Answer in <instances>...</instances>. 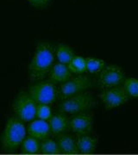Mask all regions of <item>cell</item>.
I'll list each match as a JSON object with an SVG mask.
<instances>
[{"instance_id": "cell-9", "label": "cell", "mask_w": 138, "mask_h": 155, "mask_svg": "<svg viewBox=\"0 0 138 155\" xmlns=\"http://www.w3.org/2000/svg\"><path fill=\"white\" fill-rule=\"evenodd\" d=\"M70 129L77 134H89L93 129V117L90 115L79 113L69 120Z\"/></svg>"}, {"instance_id": "cell-18", "label": "cell", "mask_w": 138, "mask_h": 155, "mask_svg": "<svg viewBox=\"0 0 138 155\" xmlns=\"http://www.w3.org/2000/svg\"><path fill=\"white\" fill-rule=\"evenodd\" d=\"M40 152L45 154H58L61 151L58 146V142L52 139H45L41 142Z\"/></svg>"}, {"instance_id": "cell-15", "label": "cell", "mask_w": 138, "mask_h": 155, "mask_svg": "<svg viewBox=\"0 0 138 155\" xmlns=\"http://www.w3.org/2000/svg\"><path fill=\"white\" fill-rule=\"evenodd\" d=\"M55 56L59 62L67 65L75 56L74 51L67 45L59 44L55 49Z\"/></svg>"}, {"instance_id": "cell-20", "label": "cell", "mask_w": 138, "mask_h": 155, "mask_svg": "<svg viewBox=\"0 0 138 155\" xmlns=\"http://www.w3.org/2000/svg\"><path fill=\"white\" fill-rule=\"evenodd\" d=\"M130 97H138V78H129L123 81V86Z\"/></svg>"}, {"instance_id": "cell-10", "label": "cell", "mask_w": 138, "mask_h": 155, "mask_svg": "<svg viewBox=\"0 0 138 155\" xmlns=\"http://www.w3.org/2000/svg\"><path fill=\"white\" fill-rule=\"evenodd\" d=\"M28 132L30 136L37 139L39 140H43L49 137L50 131L49 123L42 119H37L29 123L28 127Z\"/></svg>"}, {"instance_id": "cell-2", "label": "cell", "mask_w": 138, "mask_h": 155, "mask_svg": "<svg viewBox=\"0 0 138 155\" xmlns=\"http://www.w3.org/2000/svg\"><path fill=\"white\" fill-rule=\"evenodd\" d=\"M26 136V128L18 117H11L7 121L1 139V147L5 153H13L22 145Z\"/></svg>"}, {"instance_id": "cell-8", "label": "cell", "mask_w": 138, "mask_h": 155, "mask_svg": "<svg viewBox=\"0 0 138 155\" xmlns=\"http://www.w3.org/2000/svg\"><path fill=\"white\" fill-rule=\"evenodd\" d=\"M124 81V74L121 67L107 66L100 72L98 84L100 88L108 89L120 85Z\"/></svg>"}, {"instance_id": "cell-5", "label": "cell", "mask_w": 138, "mask_h": 155, "mask_svg": "<svg viewBox=\"0 0 138 155\" xmlns=\"http://www.w3.org/2000/svg\"><path fill=\"white\" fill-rule=\"evenodd\" d=\"M29 93L37 104H53L58 97V90L55 84L50 80H39L29 89Z\"/></svg>"}, {"instance_id": "cell-1", "label": "cell", "mask_w": 138, "mask_h": 155, "mask_svg": "<svg viewBox=\"0 0 138 155\" xmlns=\"http://www.w3.org/2000/svg\"><path fill=\"white\" fill-rule=\"evenodd\" d=\"M55 50L49 42H40L29 67L30 80L39 81L49 73L55 64Z\"/></svg>"}, {"instance_id": "cell-19", "label": "cell", "mask_w": 138, "mask_h": 155, "mask_svg": "<svg viewBox=\"0 0 138 155\" xmlns=\"http://www.w3.org/2000/svg\"><path fill=\"white\" fill-rule=\"evenodd\" d=\"M86 71L90 73L100 72L105 67V62L101 59L88 57L86 58Z\"/></svg>"}, {"instance_id": "cell-12", "label": "cell", "mask_w": 138, "mask_h": 155, "mask_svg": "<svg viewBox=\"0 0 138 155\" xmlns=\"http://www.w3.org/2000/svg\"><path fill=\"white\" fill-rule=\"evenodd\" d=\"M72 77L68 66L61 62L55 63L49 72V79L54 84H62Z\"/></svg>"}, {"instance_id": "cell-13", "label": "cell", "mask_w": 138, "mask_h": 155, "mask_svg": "<svg viewBox=\"0 0 138 155\" xmlns=\"http://www.w3.org/2000/svg\"><path fill=\"white\" fill-rule=\"evenodd\" d=\"M76 142L78 151L80 153H92L98 147V140L88 134H79Z\"/></svg>"}, {"instance_id": "cell-4", "label": "cell", "mask_w": 138, "mask_h": 155, "mask_svg": "<svg viewBox=\"0 0 138 155\" xmlns=\"http://www.w3.org/2000/svg\"><path fill=\"white\" fill-rule=\"evenodd\" d=\"M12 108L16 116L23 122H31L36 116L37 104L29 92L22 91L17 95Z\"/></svg>"}, {"instance_id": "cell-22", "label": "cell", "mask_w": 138, "mask_h": 155, "mask_svg": "<svg viewBox=\"0 0 138 155\" xmlns=\"http://www.w3.org/2000/svg\"><path fill=\"white\" fill-rule=\"evenodd\" d=\"M31 5L36 8H44L48 5H49L51 0H28Z\"/></svg>"}, {"instance_id": "cell-3", "label": "cell", "mask_w": 138, "mask_h": 155, "mask_svg": "<svg viewBox=\"0 0 138 155\" xmlns=\"http://www.w3.org/2000/svg\"><path fill=\"white\" fill-rule=\"evenodd\" d=\"M95 105L96 101L93 94L91 92L83 91L79 94L63 100L60 105V110L63 113L75 115L92 110Z\"/></svg>"}, {"instance_id": "cell-6", "label": "cell", "mask_w": 138, "mask_h": 155, "mask_svg": "<svg viewBox=\"0 0 138 155\" xmlns=\"http://www.w3.org/2000/svg\"><path fill=\"white\" fill-rule=\"evenodd\" d=\"M91 86L92 80L88 76L78 74L76 77H71L66 82L61 84L58 91V97L61 100H65L86 91Z\"/></svg>"}, {"instance_id": "cell-16", "label": "cell", "mask_w": 138, "mask_h": 155, "mask_svg": "<svg viewBox=\"0 0 138 155\" xmlns=\"http://www.w3.org/2000/svg\"><path fill=\"white\" fill-rule=\"evenodd\" d=\"M41 149V143L39 142V140L34 138L32 136H29L28 138L24 139L22 141L21 147V152L25 154H35L40 153Z\"/></svg>"}, {"instance_id": "cell-17", "label": "cell", "mask_w": 138, "mask_h": 155, "mask_svg": "<svg viewBox=\"0 0 138 155\" xmlns=\"http://www.w3.org/2000/svg\"><path fill=\"white\" fill-rule=\"evenodd\" d=\"M67 66L70 71L74 74H82L86 72V60L82 56L75 55Z\"/></svg>"}, {"instance_id": "cell-21", "label": "cell", "mask_w": 138, "mask_h": 155, "mask_svg": "<svg viewBox=\"0 0 138 155\" xmlns=\"http://www.w3.org/2000/svg\"><path fill=\"white\" fill-rule=\"evenodd\" d=\"M36 116L38 119L49 121L52 116V110L49 104H37Z\"/></svg>"}, {"instance_id": "cell-14", "label": "cell", "mask_w": 138, "mask_h": 155, "mask_svg": "<svg viewBox=\"0 0 138 155\" xmlns=\"http://www.w3.org/2000/svg\"><path fill=\"white\" fill-rule=\"evenodd\" d=\"M57 142H58L61 153H66V154L79 153L76 140L71 135L61 134V137H59L58 139Z\"/></svg>"}, {"instance_id": "cell-7", "label": "cell", "mask_w": 138, "mask_h": 155, "mask_svg": "<svg viewBox=\"0 0 138 155\" xmlns=\"http://www.w3.org/2000/svg\"><path fill=\"white\" fill-rule=\"evenodd\" d=\"M99 98L106 110H112L126 104L130 97L123 87L115 86L105 89L99 95Z\"/></svg>"}, {"instance_id": "cell-11", "label": "cell", "mask_w": 138, "mask_h": 155, "mask_svg": "<svg viewBox=\"0 0 138 155\" xmlns=\"http://www.w3.org/2000/svg\"><path fill=\"white\" fill-rule=\"evenodd\" d=\"M69 120L70 119H68V117L63 112L52 115L49 120L51 134L54 135H60L65 133L70 128Z\"/></svg>"}]
</instances>
